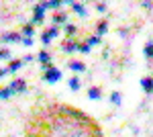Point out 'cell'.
Masks as SVG:
<instances>
[{"instance_id": "cell-2", "label": "cell", "mask_w": 153, "mask_h": 137, "mask_svg": "<svg viewBox=\"0 0 153 137\" xmlns=\"http://www.w3.org/2000/svg\"><path fill=\"white\" fill-rule=\"evenodd\" d=\"M61 78V72L57 68H53V66H47L45 68V80L47 82H57Z\"/></svg>"}, {"instance_id": "cell-1", "label": "cell", "mask_w": 153, "mask_h": 137, "mask_svg": "<svg viewBox=\"0 0 153 137\" xmlns=\"http://www.w3.org/2000/svg\"><path fill=\"white\" fill-rule=\"evenodd\" d=\"M29 137H102L100 127L88 115L80 113L71 106L53 104L37 111L29 125Z\"/></svg>"}, {"instance_id": "cell-17", "label": "cell", "mask_w": 153, "mask_h": 137, "mask_svg": "<svg viewBox=\"0 0 153 137\" xmlns=\"http://www.w3.org/2000/svg\"><path fill=\"white\" fill-rule=\"evenodd\" d=\"M65 31H68V35L71 37V35L76 33V27H74V25H65Z\"/></svg>"}, {"instance_id": "cell-9", "label": "cell", "mask_w": 153, "mask_h": 137, "mask_svg": "<svg viewBox=\"0 0 153 137\" xmlns=\"http://www.w3.org/2000/svg\"><path fill=\"white\" fill-rule=\"evenodd\" d=\"M143 90L153 92V78H143Z\"/></svg>"}, {"instance_id": "cell-4", "label": "cell", "mask_w": 153, "mask_h": 137, "mask_svg": "<svg viewBox=\"0 0 153 137\" xmlns=\"http://www.w3.org/2000/svg\"><path fill=\"white\" fill-rule=\"evenodd\" d=\"M8 88H10L12 94H14V92H23L25 88H27V84H25V80H14V82H10Z\"/></svg>"}, {"instance_id": "cell-8", "label": "cell", "mask_w": 153, "mask_h": 137, "mask_svg": "<svg viewBox=\"0 0 153 137\" xmlns=\"http://www.w3.org/2000/svg\"><path fill=\"white\" fill-rule=\"evenodd\" d=\"M21 68H23V59H16V61H10V66L6 68V72H16Z\"/></svg>"}, {"instance_id": "cell-12", "label": "cell", "mask_w": 153, "mask_h": 137, "mask_svg": "<svg viewBox=\"0 0 153 137\" xmlns=\"http://www.w3.org/2000/svg\"><path fill=\"white\" fill-rule=\"evenodd\" d=\"M53 21H55V23H65V21H68V14H63V12H55V14H53Z\"/></svg>"}, {"instance_id": "cell-7", "label": "cell", "mask_w": 153, "mask_h": 137, "mask_svg": "<svg viewBox=\"0 0 153 137\" xmlns=\"http://www.w3.org/2000/svg\"><path fill=\"white\" fill-rule=\"evenodd\" d=\"M0 39H2V41H19V39H21V33H14V31H10V33L2 35Z\"/></svg>"}, {"instance_id": "cell-14", "label": "cell", "mask_w": 153, "mask_h": 137, "mask_svg": "<svg viewBox=\"0 0 153 137\" xmlns=\"http://www.w3.org/2000/svg\"><path fill=\"white\" fill-rule=\"evenodd\" d=\"M110 100H112V104H120V94H118V92H112Z\"/></svg>"}, {"instance_id": "cell-15", "label": "cell", "mask_w": 153, "mask_h": 137, "mask_svg": "<svg viewBox=\"0 0 153 137\" xmlns=\"http://www.w3.org/2000/svg\"><path fill=\"white\" fill-rule=\"evenodd\" d=\"M145 55H147V57H153V43L145 45Z\"/></svg>"}, {"instance_id": "cell-6", "label": "cell", "mask_w": 153, "mask_h": 137, "mask_svg": "<svg viewBox=\"0 0 153 137\" xmlns=\"http://www.w3.org/2000/svg\"><path fill=\"white\" fill-rule=\"evenodd\" d=\"M39 61L43 64V68H47L49 61H51V53H49V51H41V53H39Z\"/></svg>"}, {"instance_id": "cell-11", "label": "cell", "mask_w": 153, "mask_h": 137, "mask_svg": "<svg viewBox=\"0 0 153 137\" xmlns=\"http://www.w3.org/2000/svg\"><path fill=\"white\" fill-rule=\"evenodd\" d=\"M80 86H82L80 78H76V76H74V78L70 80V88H71V90H80Z\"/></svg>"}, {"instance_id": "cell-10", "label": "cell", "mask_w": 153, "mask_h": 137, "mask_svg": "<svg viewBox=\"0 0 153 137\" xmlns=\"http://www.w3.org/2000/svg\"><path fill=\"white\" fill-rule=\"evenodd\" d=\"M70 68L74 70V72H84V70H86V66H84L82 61H71V64H70Z\"/></svg>"}, {"instance_id": "cell-16", "label": "cell", "mask_w": 153, "mask_h": 137, "mask_svg": "<svg viewBox=\"0 0 153 137\" xmlns=\"http://www.w3.org/2000/svg\"><path fill=\"white\" fill-rule=\"evenodd\" d=\"M71 6H74V10H76V12H80V14H86V8H84L82 4H71Z\"/></svg>"}, {"instance_id": "cell-13", "label": "cell", "mask_w": 153, "mask_h": 137, "mask_svg": "<svg viewBox=\"0 0 153 137\" xmlns=\"http://www.w3.org/2000/svg\"><path fill=\"white\" fill-rule=\"evenodd\" d=\"M106 27H108V25H106V21H100V23L96 25V31H100V33H104V31H106Z\"/></svg>"}, {"instance_id": "cell-5", "label": "cell", "mask_w": 153, "mask_h": 137, "mask_svg": "<svg viewBox=\"0 0 153 137\" xmlns=\"http://www.w3.org/2000/svg\"><path fill=\"white\" fill-rule=\"evenodd\" d=\"M100 96H102V90H100L98 86H90V88H88V98H90V100H98Z\"/></svg>"}, {"instance_id": "cell-3", "label": "cell", "mask_w": 153, "mask_h": 137, "mask_svg": "<svg viewBox=\"0 0 153 137\" xmlns=\"http://www.w3.org/2000/svg\"><path fill=\"white\" fill-rule=\"evenodd\" d=\"M57 27H51V29H47V31H45V33H43V43H45V45H47L49 41H51V39H53V37H57Z\"/></svg>"}]
</instances>
